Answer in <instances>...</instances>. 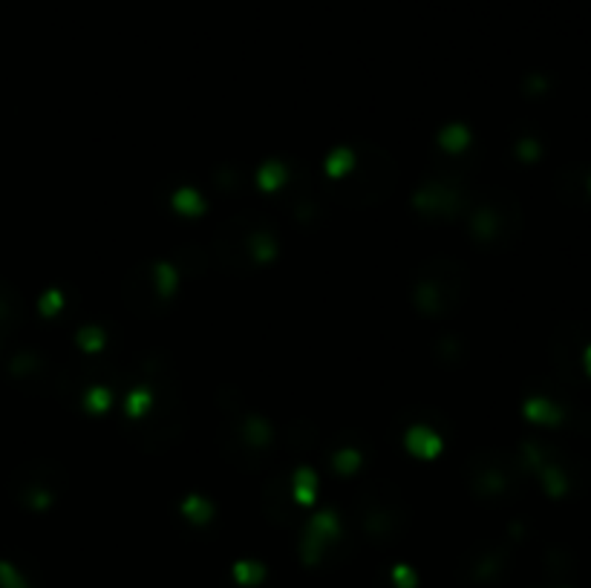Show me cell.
Returning <instances> with one entry per match:
<instances>
[{"instance_id": "cell-1", "label": "cell", "mask_w": 591, "mask_h": 588, "mask_svg": "<svg viewBox=\"0 0 591 588\" xmlns=\"http://www.w3.org/2000/svg\"><path fill=\"white\" fill-rule=\"evenodd\" d=\"M459 202H461L459 191L450 188V184H444V182H430V184H424V191L416 196V205H418L421 211H430V213L456 211Z\"/></svg>"}, {"instance_id": "cell-2", "label": "cell", "mask_w": 591, "mask_h": 588, "mask_svg": "<svg viewBox=\"0 0 591 588\" xmlns=\"http://www.w3.org/2000/svg\"><path fill=\"white\" fill-rule=\"evenodd\" d=\"M20 318H23V303H20L18 292L0 277V334L15 332Z\"/></svg>"}, {"instance_id": "cell-3", "label": "cell", "mask_w": 591, "mask_h": 588, "mask_svg": "<svg viewBox=\"0 0 591 588\" xmlns=\"http://www.w3.org/2000/svg\"><path fill=\"white\" fill-rule=\"evenodd\" d=\"M101 340H104V337H101V332H99L96 326H89V329L81 332V346H84V349H96V346H101Z\"/></svg>"}, {"instance_id": "cell-4", "label": "cell", "mask_w": 591, "mask_h": 588, "mask_svg": "<svg viewBox=\"0 0 591 588\" xmlns=\"http://www.w3.org/2000/svg\"><path fill=\"white\" fill-rule=\"evenodd\" d=\"M335 461H337V468H344V470L349 473V470L355 468V464H358L361 458H358L355 453H337V458H335Z\"/></svg>"}, {"instance_id": "cell-5", "label": "cell", "mask_w": 591, "mask_h": 588, "mask_svg": "<svg viewBox=\"0 0 591 588\" xmlns=\"http://www.w3.org/2000/svg\"><path fill=\"white\" fill-rule=\"evenodd\" d=\"M176 205H182V208H202V205L197 202L194 194H182V196H176Z\"/></svg>"}, {"instance_id": "cell-6", "label": "cell", "mask_w": 591, "mask_h": 588, "mask_svg": "<svg viewBox=\"0 0 591 588\" xmlns=\"http://www.w3.org/2000/svg\"><path fill=\"white\" fill-rule=\"evenodd\" d=\"M416 439H418V436H416V430H413V439H407V442H410V444H416ZM424 447H427V456H430V453H435V447H439L435 436H427V439H424Z\"/></svg>"}]
</instances>
